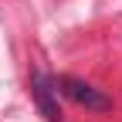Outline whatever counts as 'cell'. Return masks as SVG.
<instances>
[{"instance_id":"obj_1","label":"cell","mask_w":122,"mask_h":122,"mask_svg":"<svg viewBox=\"0 0 122 122\" xmlns=\"http://www.w3.org/2000/svg\"><path fill=\"white\" fill-rule=\"evenodd\" d=\"M54 88H58V95L71 98L75 105H81V109H88V112H112V98L105 95L102 88L88 85L81 78H75V75H58V78H54Z\"/></svg>"},{"instance_id":"obj_2","label":"cell","mask_w":122,"mask_h":122,"mask_svg":"<svg viewBox=\"0 0 122 122\" xmlns=\"http://www.w3.org/2000/svg\"><path fill=\"white\" fill-rule=\"evenodd\" d=\"M30 95H34L37 112L44 115V122H61V102H58V88L54 78L41 68H30Z\"/></svg>"}]
</instances>
